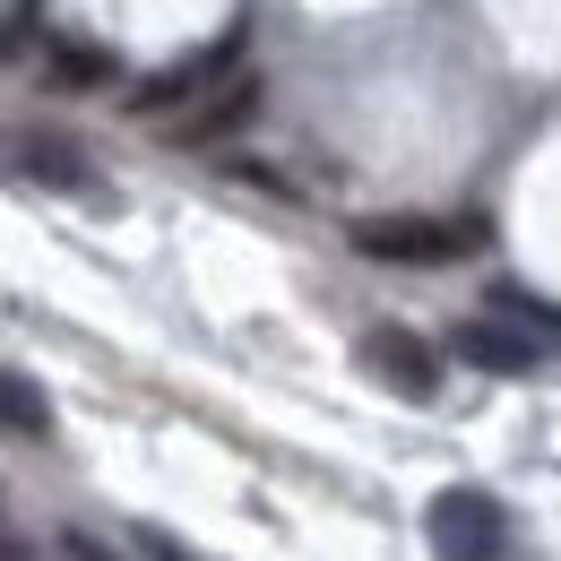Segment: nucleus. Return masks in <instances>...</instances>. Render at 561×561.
<instances>
[{
	"label": "nucleus",
	"mask_w": 561,
	"mask_h": 561,
	"mask_svg": "<svg viewBox=\"0 0 561 561\" xmlns=\"http://www.w3.org/2000/svg\"><path fill=\"white\" fill-rule=\"evenodd\" d=\"M449 354L476 363V371H492V380H527V371H536V337H527V329H501V320H467V329L449 337Z\"/></svg>",
	"instance_id": "obj_4"
},
{
	"label": "nucleus",
	"mask_w": 561,
	"mask_h": 561,
	"mask_svg": "<svg viewBox=\"0 0 561 561\" xmlns=\"http://www.w3.org/2000/svg\"><path fill=\"white\" fill-rule=\"evenodd\" d=\"M260 113V78H216V95L208 104H191L182 122H173V139L182 147H208V139H225V130H242Z\"/></svg>",
	"instance_id": "obj_6"
},
{
	"label": "nucleus",
	"mask_w": 561,
	"mask_h": 561,
	"mask_svg": "<svg viewBox=\"0 0 561 561\" xmlns=\"http://www.w3.org/2000/svg\"><path fill=\"white\" fill-rule=\"evenodd\" d=\"M0 432H18V440H53V398H44L26 371H0Z\"/></svg>",
	"instance_id": "obj_8"
},
{
	"label": "nucleus",
	"mask_w": 561,
	"mask_h": 561,
	"mask_svg": "<svg viewBox=\"0 0 561 561\" xmlns=\"http://www.w3.org/2000/svg\"><path fill=\"white\" fill-rule=\"evenodd\" d=\"M484 242H492L484 216H363L354 225V251L389 260V268H449V260H476Z\"/></svg>",
	"instance_id": "obj_1"
},
{
	"label": "nucleus",
	"mask_w": 561,
	"mask_h": 561,
	"mask_svg": "<svg viewBox=\"0 0 561 561\" xmlns=\"http://www.w3.org/2000/svg\"><path fill=\"white\" fill-rule=\"evenodd\" d=\"M0 561H35V553H26V545H18V536H9V527H0Z\"/></svg>",
	"instance_id": "obj_12"
},
{
	"label": "nucleus",
	"mask_w": 561,
	"mask_h": 561,
	"mask_svg": "<svg viewBox=\"0 0 561 561\" xmlns=\"http://www.w3.org/2000/svg\"><path fill=\"white\" fill-rule=\"evenodd\" d=\"M61 553H70V561H113L104 545H95V536H61Z\"/></svg>",
	"instance_id": "obj_11"
},
{
	"label": "nucleus",
	"mask_w": 561,
	"mask_h": 561,
	"mask_svg": "<svg viewBox=\"0 0 561 561\" xmlns=\"http://www.w3.org/2000/svg\"><path fill=\"white\" fill-rule=\"evenodd\" d=\"M423 527H432V553L440 561H501L510 553V518H501L492 492H440Z\"/></svg>",
	"instance_id": "obj_2"
},
{
	"label": "nucleus",
	"mask_w": 561,
	"mask_h": 561,
	"mask_svg": "<svg viewBox=\"0 0 561 561\" xmlns=\"http://www.w3.org/2000/svg\"><path fill=\"white\" fill-rule=\"evenodd\" d=\"M0 164L18 182H53V191H87V164H78L70 139H44V130H9L0 139Z\"/></svg>",
	"instance_id": "obj_5"
},
{
	"label": "nucleus",
	"mask_w": 561,
	"mask_h": 561,
	"mask_svg": "<svg viewBox=\"0 0 561 561\" xmlns=\"http://www.w3.org/2000/svg\"><path fill=\"white\" fill-rule=\"evenodd\" d=\"M53 70L70 78V87H104V78H113V53H87V44H53Z\"/></svg>",
	"instance_id": "obj_9"
},
{
	"label": "nucleus",
	"mask_w": 561,
	"mask_h": 561,
	"mask_svg": "<svg viewBox=\"0 0 561 561\" xmlns=\"http://www.w3.org/2000/svg\"><path fill=\"white\" fill-rule=\"evenodd\" d=\"M233 53H242V35H225V44H208V53H199V61H182V70L147 78V87L130 95V104H139V113H173V104H191V95H199L208 78H233Z\"/></svg>",
	"instance_id": "obj_7"
},
{
	"label": "nucleus",
	"mask_w": 561,
	"mask_h": 561,
	"mask_svg": "<svg viewBox=\"0 0 561 561\" xmlns=\"http://www.w3.org/2000/svg\"><path fill=\"white\" fill-rule=\"evenodd\" d=\"M363 371H371V380H389V389H398V398H415V407H432V398H440V354L423 346L415 329H363Z\"/></svg>",
	"instance_id": "obj_3"
},
{
	"label": "nucleus",
	"mask_w": 561,
	"mask_h": 561,
	"mask_svg": "<svg viewBox=\"0 0 561 561\" xmlns=\"http://www.w3.org/2000/svg\"><path fill=\"white\" fill-rule=\"evenodd\" d=\"M139 545H147V553H156V561H199V553H182L173 536H156V527H139Z\"/></svg>",
	"instance_id": "obj_10"
}]
</instances>
